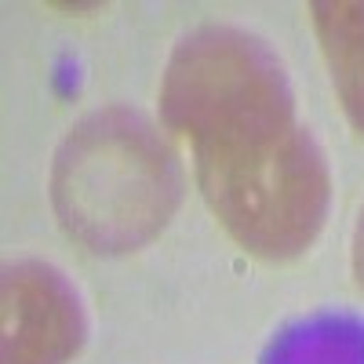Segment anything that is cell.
<instances>
[{
	"instance_id": "1",
	"label": "cell",
	"mask_w": 364,
	"mask_h": 364,
	"mask_svg": "<svg viewBox=\"0 0 364 364\" xmlns=\"http://www.w3.org/2000/svg\"><path fill=\"white\" fill-rule=\"evenodd\" d=\"M161 117L190 146L211 215L248 255L284 262L317 240L331 175L266 44L226 26L190 33L164 66Z\"/></svg>"
},
{
	"instance_id": "2",
	"label": "cell",
	"mask_w": 364,
	"mask_h": 364,
	"mask_svg": "<svg viewBox=\"0 0 364 364\" xmlns=\"http://www.w3.org/2000/svg\"><path fill=\"white\" fill-rule=\"evenodd\" d=\"M175 154L146 117L109 106L70 128L55 154L51 200L73 240L99 255L154 240L178 204Z\"/></svg>"
},
{
	"instance_id": "3",
	"label": "cell",
	"mask_w": 364,
	"mask_h": 364,
	"mask_svg": "<svg viewBox=\"0 0 364 364\" xmlns=\"http://www.w3.org/2000/svg\"><path fill=\"white\" fill-rule=\"evenodd\" d=\"M4 364H70L84 339V310L70 281L44 262L4 273Z\"/></svg>"
},
{
	"instance_id": "4",
	"label": "cell",
	"mask_w": 364,
	"mask_h": 364,
	"mask_svg": "<svg viewBox=\"0 0 364 364\" xmlns=\"http://www.w3.org/2000/svg\"><path fill=\"white\" fill-rule=\"evenodd\" d=\"M310 22L350 124L364 135V0H317Z\"/></svg>"
},
{
	"instance_id": "5",
	"label": "cell",
	"mask_w": 364,
	"mask_h": 364,
	"mask_svg": "<svg viewBox=\"0 0 364 364\" xmlns=\"http://www.w3.org/2000/svg\"><path fill=\"white\" fill-rule=\"evenodd\" d=\"M353 281L364 291V208H360V219L353 230Z\"/></svg>"
}]
</instances>
